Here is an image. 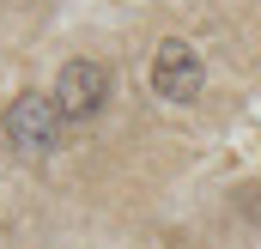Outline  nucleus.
<instances>
[{
  "instance_id": "f257e3e1",
  "label": "nucleus",
  "mask_w": 261,
  "mask_h": 249,
  "mask_svg": "<svg viewBox=\"0 0 261 249\" xmlns=\"http://www.w3.org/2000/svg\"><path fill=\"white\" fill-rule=\"evenodd\" d=\"M61 134H67V116H61L55 97L24 91V97L6 104V140H12V152H24V158H49V152H61Z\"/></svg>"
},
{
  "instance_id": "f03ea898",
  "label": "nucleus",
  "mask_w": 261,
  "mask_h": 249,
  "mask_svg": "<svg viewBox=\"0 0 261 249\" xmlns=\"http://www.w3.org/2000/svg\"><path fill=\"white\" fill-rule=\"evenodd\" d=\"M49 97L61 104V116H67V122H91V116L110 104V67H103V61H91V55L67 61Z\"/></svg>"
},
{
  "instance_id": "7ed1b4c3",
  "label": "nucleus",
  "mask_w": 261,
  "mask_h": 249,
  "mask_svg": "<svg viewBox=\"0 0 261 249\" xmlns=\"http://www.w3.org/2000/svg\"><path fill=\"white\" fill-rule=\"evenodd\" d=\"M200 85H206V67H200L195 43L164 37V43H158V55H152V91H158L164 104H195Z\"/></svg>"
}]
</instances>
